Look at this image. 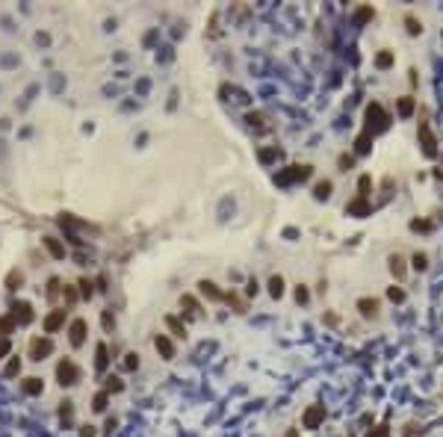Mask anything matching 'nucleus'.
<instances>
[{
    "instance_id": "obj_37",
    "label": "nucleus",
    "mask_w": 443,
    "mask_h": 437,
    "mask_svg": "<svg viewBox=\"0 0 443 437\" xmlns=\"http://www.w3.org/2000/svg\"><path fill=\"white\" fill-rule=\"evenodd\" d=\"M100 325H104V331H112V328H116V316H112V310L100 313Z\"/></svg>"
},
{
    "instance_id": "obj_4",
    "label": "nucleus",
    "mask_w": 443,
    "mask_h": 437,
    "mask_svg": "<svg viewBox=\"0 0 443 437\" xmlns=\"http://www.w3.org/2000/svg\"><path fill=\"white\" fill-rule=\"evenodd\" d=\"M56 378H60V384H62V387L77 384V381H80V370H77V364H74V360H60V364H56Z\"/></svg>"
},
{
    "instance_id": "obj_24",
    "label": "nucleus",
    "mask_w": 443,
    "mask_h": 437,
    "mask_svg": "<svg viewBox=\"0 0 443 437\" xmlns=\"http://www.w3.org/2000/svg\"><path fill=\"white\" fill-rule=\"evenodd\" d=\"M331 189H334V184H331V180H319L316 186H314V198H316V201L331 198Z\"/></svg>"
},
{
    "instance_id": "obj_5",
    "label": "nucleus",
    "mask_w": 443,
    "mask_h": 437,
    "mask_svg": "<svg viewBox=\"0 0 443 437\" xmlns=\"http://www.w3.org/2000/svg\"><path fill=\"white\" fill-rule=\"evenodd\" d=\"M322 422H325V405H310L304 410V416H302V426L308 432H316Z\"/></svg>"
},
{
    "instance_id": "obj_20",
    "label": "nucleus",
    "mask_w": 443,
    "mask_h": 437,
    "mask_svg": "<svg viewBox=\"0 0 443 437\" xmlns=\"http://www.w3.org/2000/svg\"><path fill=\"white\" fill-rule=\"evenodd\" d=\"M21 390H24L27 396H38V393L44 390V384H42V378L30 375V378H24V381H21Z\"/></svg>"
},
{
    "instance_id": "obj_29",
    "label": "nucleus",
    "mask_w": 443,
    "mask_h": 437,
    "mask_svg": "<svg viewBox=\"0 0 443 437\" xmlns=\"http://www.w3.org/2000/svg\"><path fill=\"white\" fill-rule=\"evenodd\" d=\"M390 65H393V50H378V56H376V68L387 71Z\"/></svg>"
},
{
    "instance_id": "obj_33",
    "label": "nucleus",
    "mask_w": 443,
    "mask_h": 437,
    "mask_svg": "<svg viewBox=\"0 0 443 437\" xmlns=\"http://www.w3.org/2000/svg\"><path fill=\"white\" fill-rule=\"evenodd\" d=\"M414 269H416V272H426V269H428V254H422V251H416V254H414Z\"/></svg>"
},
{
    "instance_id": "obj_25",
    "label": "nucleus",
    "mask_w": 443,
    "mask_h": 437,
    "mask_svg": "<svg viewBox=\"0 0 443 437\" xmlns=\"http://www.w3.org/2000/svg\"><path fill=\"white\" fill-rule=\"evenodd\" d=\"M269 296H272V298H281V296H284V278H281V275H272V278H269Z\"/></svg>"
},
{
    "instance_id": "obj_43",
    "label": "nucleus",
    "mask_w": 443,
    "mask_h": 437,
    "mask_svg": "<svg viewBox=\"0 0 443 437\" xmlns=\"http://www.w3.org/2000/svg\"><path fill=\"white\" fill-rule=\"evenodd\" d=\"M246 122H248L252 127H263L266 116H263V112H248V116H246Z\"/></svg>"
},
{
    "instance_id": "obj_32",
    "label": "nucleus",
    "mask_w": 443,
    "mask_h": 437,
    "mask_svg": "<svg viewBox=\"0 0 443 437\" xmlns=\"http://www.w3.org/2000/svg\"><path fill=\"white\" fill-rule=\"evenodd\" d=\"M104 390H106V393H122V390H124V381H122L118 375H110V378H106V387H104Z\"/></svg>"
},
{
    "instance_id": "obj_22",
    "label": "nucleus",
    "mask_w": 443,
    "mask_h": 437,
    "mask_svg": "<svg viewBox=\"0 0 443 437\" xmlns=\"http://www.w3.org/2000/svg\"><path fill=\"white\" fill-rule=\"evenodd\" d=\"M180 308H186V316H201V304H198V298L195 296H180Z\"/></svg>"
},
{
    "instance_id": "obj_34",
    "label": "nucleus",
    "mask_w": 443,
    "mask_h": 437,
    "mask_svg": "<svg viewBox=\"0 0 443 437\" xmlns=\"http://www.w3.org/2000/svg\"><path fill=\"white\" fill-rule=\"evenodd\" d=\"M224 302H228V304H234V308H236V313H246V302H242L236 292H224Z\"/></svg>"
},
{
    "instance_id": "obj_13",
    "label": "nucleus",
    "mask_w": 443,
    "mask_h": 437,
    "mask_svg": "<svg viewBox=\"0 0 443 437\" xmlns=\"http://www.w3.org/2000/svg\"><path fill=\"white\" fill-rule=\"evenodd\" d=\"M154 348H157L166 360L174 358V343H172V337H166V334H157V337H154Z\"/></svg>"
},
{
    "instance_id": "obj_40",
    "label": "nucleus",
    "mask_w": 443,
    "mask_h": 437,
    "mask_svg": "<svg viewBox=\"0 0 443 437\" xmlns=\"http://www.w3.org/2000/svg\"><path fill=\"white\" fill-rule=\"evenodd\" d=\"M387 298L399 304V302H405V290H402V286H390V290H387Z\"/></svg>"
},
{
    "instance_id": "obj_1",
    "label": "nucleus",
    "mask_w": 443,
    "mask_h": 437,
    "mask_svg": "<svg viewBox=\"0 0 443 437\" xmlns=\"http://www.w3.org/2000/svg\"><path fill=\"white\" fill-rule=\"evenodd\" d=\"M364 118H366V130L376 136V133H384L387 127H390V116L384 112V106H381L378 100H372V104H366V112H364Z\"/></svg>"
},
{
    "instance_id": "obj_49",
    "label": "nucleus",
    "mask_w": 443,
    "mask_h": 437,
    "mask_svg": "<svg viewBox=\"0 0 443 437\" xmlns=\"http://www.w3.org/2000/svg\"><path fill=\"white\" fill-rule=\"evenodd\" d=\"M80 437H95V426H83V428H80Z\"/></svg>"
},
{
    "instance_id": "obj_10",
    "label": "nucleus",
    "mask_w": 443,
    "mask_h": 437,
    "mask_svg": "<svg viewBox=\"0 0 443 437\" xmlns=\"http://www.w3.org/2000/svg\"><path fill=\"white\" fill-rule=\"evenodd\" d=\"M12 316H15L18 325H30L32 322V304L30 302H15V304H12Z\"/></svg>"
},
{
    "instance_id": "obj_28",
    "label": "nucleus",
    "mask_w": 443,
    "mask_h": 437,
    "mask_svg": "<svg viewBox=\"0 0 443 437\" xmlns=\"http://www.w3.org/2000/svg\"><path fill=\"white\" fill-rule=\"evenodd\" d=\"M106 405H110V393H106V390L95 393V399H92V408H95L98 414H104V410H106Z\"/></svg>"
},
{
    "instance_id": "obj_47",
    "label": "nucleus",
    "mask_w": 443,
    "mask_h": 437,
    "mask_svg": "<svg viewBox=\"0 0 443 437\" xmlns=\"http://www.w3.org/2000/svg\"><path fill=\"white\" fill-rule=\"evenodd\" d=\"M48 296H50V298L60 296V278H50V281H48Z\"/></svg>"
},
{
    "instance_id": "obj_38",
    "label": "nucleus",
    "mask_w": 443,
    "mask_h": 437,
    "mask_svg": "<svg viewBox=\"0 0 443 437\" xmlns=\"http://www.w3.org/2000/svg\"><path fill=\"white\" fill-rule=\"evenodd\" d=\"M337 166H340V172H348L354 166V154H340L337 156Z\"/></svg>"
},
{
    "instance_id": "obj_27",
    "label": "nucleus",
    "mask_w": 443,
    "mask_h": 437,
    "mask_svg": "<svg viewBox=\"0 0 443 437\" xmlns=\"http://www.w3.org/2000/svg\"><path fill=\"white\" fill-rule=\"evenodd\" d=\"M122 370H124V372H136V370H139V354H136V352H127L124 354Z\"/></svg>"
},
{
    "instance_id": "obj_18",
    "label": "nucleus",
    "mask_w": 443,
    "mask_h": 437,
    "mask_svg": "<svg viewBox=\"0 0 443 437\" xmlns=\"http://www.w3.org/2000/svg\"><path fill=\"white\" fill-rule=\"evenodd\" d=\"M376 18V9L372 6H358L354 9V15H352V21H354V27H364L366 21H372Z\"/></svg>"
},
{
    "instance_id": "obj_36",
    "label": "nucleus",
    "mask_w": 443,
    "mask_h": 437,
    "mask_svg": "<svg viewBox=\"0 0 443 437\" xmlns=\"http://www.w3.org/2000/svg\"><path fill=\"white\" fill-rule=\"evenodd\" d=\"M278 154H281V151H278V148H263V151H260V162H266V166H269V162H272V160H278Z\"/></svg>"
},
{
    "instance_id": "obj_19",
    "label": "nucleus",
    "mask_w": 443,
    "mask_h": 437,
    "mask_svg": "<svg viewBox=\"0 0 443 437\" xmlns=\"http://www.w3.org/2000/svg\"><path fill=\"white\" fill-rule=\"evenodd\" d=\"M42 246L50 251V257H56V260H62V257H65V246L56 240V236H44V240H42Z\"/></svg>"
},
{
    "instance_id": "obj_44",
    "label": "nucleus",
    "mask_w": 443,
    "mask_h": 437,
    "mask_svg": "<svg viewBox=\"0 0 443 437\" xmlns=\"http://www.w3.org/2000/svg\"><path fill=\"white\" fill-rule=\"evenodd\" d=\"M77 286H80V296H83V298H92V292H95V290H92V281H89V278H83Z\"/></svg>"
},
{
    "instance_id": "obj_31",
    "label": "nucleus",
    "mask_w": 443,
    "mask_h": 437,
    "mask_svg": "<svg viewBox=\"0 0 443 437\" xmlns=\"http://www.w3.org/2000/svg\"><path fill=\"white\" fill-rule=\"evenodd\" d=\"M370 189H372V178H370V174H360V180H358V195H360V198H370Z\"/></svg>"
},
{
    "instance_id": "obj_26",
    "label": "nucleus",
    "mask_w": 443,
    "mask_h": 437,
    "mask_svg": "<svg viewBox=\"0 0 443 437\" xmlns=\"http://www.w3.org/2000/svg\"><path fill=\"white\" fill-rule=\"evenodd\" d=\"M60 420H62L65 428H71V422H74V402H62V408H60Z\"/></svg>"
},
{
    "instance_id": "obj_7",
    "label": "nucleus",
    "mask_w": 443,
    "mask_h": 437,
    "mask_svg": "<svg viewBox=\"0 0 443 437\" xmlns=\"http://www.w3.org/2000/svg\"><path fill=\"white\" fill-rule=\"evenodd\" d=\"M86 334H89V325H86V319H74L71 325H68V340L74 348H80V346L86 343Z\"/></svg>"
},
{
    "instance_id": "obj_15",
    "label": "nucleus",
    "mask_w": 443,
    "mask_h": 437,
    "mask_svg": "<svg viewBox=\"0 0 443 437\" xmlns=\"http://www.w3.org/2000/svg\"><path fill=\"white\" fill-rule=\"evenodd\" d=\"M198 290H201V296H207L210 302H224V292H222L213 281H198Z\"/></svg>"
},
{
    "instance_id": "obj_3",
    "label": "nucleus",
    "mask_w": 443,
    "mask_h": 437,
    "mask_svg": "<svg viewBox=\"0 0 443 437\" xmlns=\"http://www.w3.org/2000/svg\"><path fill=\"white\" fill-rule=\"evenodd\" d=\"M416 136H420L422 154L428 156V160H434V156H438V139H434V133H432L428 122H420V130H416Z\"/></svg>"
},
{
    "instance_id": "obj_30",
    "label": "nucleus",
    "mask_w": 443,
    "mask_h": 437,
    "mask_svg": "<svg viewBox=\"0 0 443 437\" xmlns=\"http://www.w3.org/2000/svg\"><path fill=\"white\" fill-rule=\"evenodd\" d=\"M411 230H416V234H432V230H434V224H432L428 218H414Z\"/></svg>"
},
{
    "instance_id": "obj_6",
    "label": "nucleus",
    "mask_w": 443,
    "mask_h": 437,
    "mask_svg": "<svg viewBox=\"0 0 443 437\" xmlns=\"http://www.w3.org/2000/svg\"><path fill=\"white\" fill-rule=\"evenodd\" d=\"M54 352V340L50 337H32L30 340V358L32 360H44Z\"/></svg>"
},
{
    "instance_id": "obj_16",
    "label": "nucleus",
    "mask_w": 443,
    "mask_h": 437,
    "mask_svg": "<svg viewBox=\"0 0 443 437\" xmlns=\"http://www.w3.org/2000/svg\"><path fill=\"white\" fill-rule=\"evenodd\" d=\"M106 366H110V348H106V343H98L95 346V370L98 372H106Z\"/></svg>"
},
{
    "instance_id": "obj_41",
    "label": "nucleus",
    "mask_w": 443,
    "mask_h": 437,
    "mask_svg": "<svg viewBox=\"0 0 443 437\" xmlns=\"http://www.w3.org/2000/svg\"><path fill=\"white\" fill-rule=\"evenodd\" d=\"M296 302H298V304H308V302H310V292H308V286H302V284L296 286Z\"/></svg>"
},
{
    "instance_id": "obj_46",
    "label": "nucleus",
    "mask_w": 443,
    "mask_h": 437,
    "mask_svg": "<svg viewBox=\"0 0 443 437\" xmlns=\"http://www.w3.org/2000/svg\"><path fill=\"white\" fill-rule=\"evenodd\" d=\"M62 298H65V304H74V302H77V290H74V286H65Z\"/></svg>"
},
{
    "instance_id": "obj_9",
    "label": "nucleus",
    "mask_w": 443,
    "mask_h": 437,
    "mask_svg": "<svg viewBox=\"0 0 443 437\" xmlns=\"http://www.w3.org/2000/svg\"><path fill=\"white\" fill-rule=\"evenodd\" d=\"M358 310H360V316L364 319H376L381 310V302L378 298H370V296H364V298H358V304H354Z\"/></svg>"
},
{
    "instance_id": "obj_12",
    "label": "nucleus",
    "mask_w": 443,
    "mask_h": 437,
    "mask_svg": "<svg viewBox=\"0 0 443 437\" xmlns=\"http://www.w3.org/2000/svg\"><path fill=\"white\" fill-rule=\"evenodd\" d=\"M390 272H393V278L396 281H405V275H408V266H405V257L402 254H390Z\"/></svg>"
},
{
    "instance_id": "obj_17",
    "label": "nucleus",
    "mask_w": 443,
    "mask_h": 437,
    "mask_svg": "<svg viewBox=\"0 0 443 437\" xmlns=\"http://www.w3.org/2000/svg\"><path fill=\"white\" fill-rule=\"evenodd\" d=\"M414 110H416V100H414L411 94H405V98L396 100V112H399V118H411Z\"/></svg>"
},
{
    "instance_id": "obj_21",
    "label": "nucleus",
    "mask_w": 443,
    "mask_h": 437,
    "mask_svg": "<svg viewBox=\"0 0 443 437\" xmlns=\"http://www.w3.org/2000/svg\"><path fill=\"white\" fill-rule=\"evenodd\" d=\"M166 328L174 334V337H180V340H186V325L178 319V316H166Z\"/></svg>"
},
{
    "instance_id": "obj_8",
    "label": "nucleus",
    "mask_w": 443,
    "mask_h": 437,
    "mask_svg": "<svg viewBox=\"0 0 443 437\" xmlns=\"http://www.w3.org/2000/svg\"><path fill=\"white\" fill-rule=\"evenodd\" d=\"M346 213L354 216V218H364V216L372 213V204H370V198H360V195H358V198H352L346 204Z\"/></svg>"
},
{
    "instance_id": "obj_35",
    "label": "nucleus",
    "mask_w": 443,
    "mask_h": 437,
    "mask_svg": "<svg viewBox=\"0 0 443 437\" xmlns=\"http://www.w3.org/2000/svg\"><path fill=\"white\" fill-rule=\"evenodd\" d=\"M405 27H408V32H411V36H420V32H422V24H420L414 15H405Z\"/></svg>"
},
{
    "instance_id": "obj_2",
    "label": "nucleus",
    "mask_w": 443,
    "mask_h": 437,
    "mask_svg": "<svg viewBox=\"0 0 443 437\" xmlns=\"http://www.w3.org/2000/svg\"><path fill=\"white\" fill-rule=\"evenodd\" d=\"M310 174H314V166H286L284 172L275 174V184H278V186H290V184L308 180Z\"/></svg>"
},
{
    "instance_id": "obj_45",
    "label": "nucleus",
    "mask_w": 443,
    "mask_h": 437,
    "mask_svg": "<svg viewBox=\"0 0 443 437\" xmlns=\"http://www.w3.org/2000/svg\"><path fill=\"white\" fill-rule=\"evenodd\" d=\"M18 372H21V360H18V358H12V360L6 364V375H9V378H15Z\"/></svg>"
},
{
    "instance_id": "obj_23",
    "label": "nucleus",
    "mask_w": 443,
    "mask_h": 437,
    "mask_svg": "<svg viewBox=\"0 0 443 437\" xmlns=\"http://www.w3.org/2000/svg\"><path fill=\"white\" fill-rule=\"evenodd\" d=\"M15 328H18V322H15V316H12V313L0 316V337H3V340H6V337L15 331Z\"/></svg>"
},
{
    "instance_id": "obj_11",
    "label": "nucleus",
    "mask_w": 443,
    "mask_h": 437,
    "mask_svg": "<svg viewBox=\"0 0 443 437\" xmlns=\"http://www.w3.org/2000/svg\"><path fill=\"white\" fill-rule=\"evenodd\" d=\"M65 325V310H54L44 316V334H56Z\"/></svg>"
},
{
    "instance_id": "obj_42",
    "label": "nucleus",
    "mask_w": 443,
    "mask_h": 437,
    "mask_svg": "<svg viewBox=\"0 0 443 437\" xmlns=\"http://www.w3.org/2000/svg\"><path fill=\"white\" fill-rule=\"evenodd\" d=\"M366 437H390V426H387V422H378V426H376V428H372Z\"/></svg>"
},
{
    "instance_id": "obj_39",
    "label": "nucleus",
    "mask_w": 443,
    "mask_h": 437,
    "mask_svg": "<svg viewBox=\"0 0 443 437\" xmlns=\"http://www.w3.org/2000/svg\"><path fill=\"white\" fill-rule=\"evenodd\" d=\"M24 281V278H21V272H15V269H12V272H9V275H6V290H18V284Z\"/></svg>"
},
{
    "instance_id": "obj_14",
    "label": "nucleus",
    "mask_w": 443,
    "mask_h": 437,
    "mask_svg": "<svg viewBox=\"0 0 443 437\" xmlns=\"http://www.w3.org/2000/svg\"><path fill=\"white\" fill-rule=\"evenodd\" d=\"M372 139H376V136H372L370 130H364V133L354 139V154H358V156H366L370 151H372Z\"/></svg>"
},
{
    "instance_id": "obj_48",
    "label": "nucleus",
    "mask_w": 443,
    "mask_h": 437,
    "mask_svg": "<svg viewBox=\"0 0 443 437\" xmlns=\"http://www.w3.org/2000/svg\"><path fill=\"white\" fill-rule=\"evenodd\" d=\"M9 352H12V343H9V337H6V340H0V358H6Z\"/></svg>"
}]
</instances>
